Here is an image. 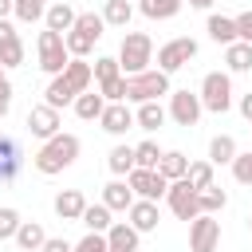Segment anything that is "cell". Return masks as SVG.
I'll use <instances>...</instances> for the list:
<instances>
[{"mask_svg": "<svg viewBox=\"0 0 252 252\" xmlns=\"http://www.w3.org/2000/svg\"><path fill=\"white\" fill-rule=\"evenodd\" d=\"M79 150H83V142H79L75 134H63V130H59L55 138H47V142L35 150L32 165H35V173H43V177H55V173H63L67 165H75Z\"/></svg>", "mask_w": 252, "mask_h": 252, "instance_id": "6da1fadb", "label": "cell"}, {"mask_svg": "<svg viewBox=\"0 0 252 252\" xmlns=\"http://www.w3.org/2000/svg\"><path fill=\"white\" fill-rule=\"evenodd\" d=\"M114 59H118V67H122L126 79H130V75H142V71H150V63H154V39H150L146 32H126Z\"/></svg>", "mask_w": 252, "mask_h": 252, "instance_id": "7a4b0ae2", "label": "cell"}, {"mask_svg": "<svg viewBox=\"0 0 252 252\" xmlns=\"http://www.w3.org/2000/svg\"><path fill=\"white\" fill-rule=\"evenodd\" d=\"M173 87H169V75H161V71H142V75H130L126 79V102H158L161 94H169Z\"/></svg>", "mask_w": 252, "mask_h": 252, "instance_id": "3957f363", "label": "cell"}, {"mask_svg": "<svg viewBox=\"0 0 252 252\" xmlns=\"http://www.w3.org/2000/svg\"><path fill=\"white\" fill-rule=\"evenodd\" d=\"M197 98H201V106H205V110L224 114V110L232 106V79H228V71H209V75L201 79Z\"/></svg>", "mask_w": 252, "mask_h": 252, "instance_id": "277c9868", "label": "cell"}, {"mask_svg": "<svg viewBox=\"0 0 252 252\" xmlns=\"http://www.w3.org/2000/svg\"><path fill=\"white\" fill-rule=\"evenodd\" d=\"M35 51H39V71L43 75H59L67 63H71V55H67V43H63V35L59 32H39V39H35Z\"/></svg>", "mask_w": 252, "mask_h": 252, "instance_id": "5b68a950", "label": "cell"}, {"mask_svg": "<svg viewBox=\"0 0 252 252\" xmlns=\"http://www.w3.org/2000/svg\"><path fill=\"white\" fill-rule=\"evenodd\" d=\"M189 59H197V39H193V35H177V39H169V43L158 47V71H161V75L181 71Z\"/></svg>", "mask_w": 252, "mask_h": 252, "instance_id": "8992f818", "label": "cell"}, {"mask_svg": "<svg viewBox=\"0 0 252 252\" xmlns=\"http://www.w3.org/2000/svg\"><path fill=\"white\" fill-rule=\"evenodd\" d=\"M220 248V220L201 213L189 220V252H217Z\"/></svg>", "mask_w": 252, "mask_h": 252, "instance_id": "52a82bcc", "label": "cell"}, {"mask_svg": "<svg viewBox=\"0 0 252 252\" xmlns=\"http://www.w3.org/2000/svg\"><path fill=\"white\" fill-rule=\"evenodd\" d=\"M177 126H197L201 122V114H205V106H201V98H197V91H169V110H165Z\"/></svg>", "mask_w": 252, "mask_h": 252, "instance_id": "ba28073f", "label": "cell"}, {"mask_svg": "<svg viewBox=\"0 0 252 252\" xmlns=\"http://www.w3.org/2000/svg\"><path fill=\"white\" fill-rule=\"evenodd\" d=\"M165 205H169V213L177 217V220H193V217H201V209H197V189L181 177V181H169V189H165Z\"/></svg>", "mask_w": 252, "mask_h": 252, "instance_id": "9c48e42d", "label": "cell"}, {"mask_svg": "<svg viewBox=\"0 0 252 252\" xmlns=\"http://www.w3.org/2000/svg\"><path fill=\"white\" fill-rule=\"evenodd\" d=\"M126 185L134 189V197H138V201H161V197H165V189H169V181H165L158 169H130Z\"/></svg>", "mask_w": 252, "mask_h": 252, "instance_id": "30bf717a", "label": "cell"}, {"mask_svg": "<svg viewBox=\"0 0 252 252\" xmlns=\"http://www.w3.org/2000/svg\"><path fill=\"white\" fill-rule=\"evenodd\" d=\"M28 130H32V138L47 142V138H55V134L63 130V118H59V110H55V106L39 102V106H32V110H28Z\"/></svg>", "mask_w": 252, "mask_h": 252, "instance_id": "8fae6325", "label": "cell"}, {"mask_svg": "<svg viewBox=\"0 0 252 252\" xmlns=\"http://www.w3.org/2000/svg\"><path fill=\"white\" fill-rule=\"evenodd\" d=\"M98 126L110 134V138H122L126 130H134V110L126 102H106V110L98 114Z\"/></svg>", "mask_w": 252, "mask_h": 252, "instance_id": "7c38bea8", "label": "cell"}, {"mask_svg": "<svg viewBox=\"0 0 252 252\" xmlns=\"http://www.w3.org/2000/svg\"><path fill=\"white\" fill-rule=\"evenodd\" d=\"M20 63H24V39H20V32L8 20H0V67L12 71Z\"/></svg>", "mask_w": 252, "mask_h": 252, "instance_id": "4fadbf2b", "label": "cell"}, {"mask_svg": "<svg viewBox=\"0 0 252 252\" xmlns=\"http://www.w3.org/2000/svg\"><path fill=\"white\" fill-rule=\"evenodd\" d=\"M126 217H130L126 224H130L138 236H142V232H154L158 220H161V217H158V201H138V197H134V205L126 209Z\"/></svg>", "mask_w": 252, "mask_h": 252, "instance_id": "5bb4252c", "label": "cell"}, {"mask_svg": "<svg viewBox=\"0 0 252 252\" xmlns=\"http://www.w3.org/2000/svg\"><path fill=\"white\" fill-rule=\"evenodd\" d=\"M75 8L71 4H63V0H55V4H47V12H43V28L47 32H59V35H67L71 28H75Z\"/></svg>", "mask_w": 252, "mask_h": 252, "instance_id": "9a60e30c", "label": "cell"}, {"mask_svg": "<svg viewBox=\"0 0 252 252\" xmlns=\"http://www.w3.org/2000/svg\"><path fill=\"white\" fill-rule=\"evenodd\" d=\"M55 217L59 220H79L83 217V209H87V197H83V189H63V193H55Z\"/></svg>", "mask_w": 252, "mask_h": 252, "instance_id": "2e32d148", "label": "cell"}, {"mask_svg": "<svg viewBox=\"0 0 252 252\" xmlns=\"http://www.w3.org/2000/svg\"><path fill=\"white\" fill-rule=\"evenodd\" d=\"M102 236H106V252H138V232L126 220H114Z\"/></svg>", "mask_w": 252, "mask_h": 252, "instance_id": "e0dca14e", "label": "cell"}, {"mask_svg": "<svg viewBox=\"0 0 252 252\" xmlns=\"http://www.w3.org/2000/svg\"><path fill=\"white\" fill-rule=\"evenodd\" d=\"M102 205H106L110 213H126V209L134 205V189H130L122 177H114V181L102 189Z\"/></svg>", "mask_w": 252, "mask_h": 252, "instance_id": "ac0fdd59", "label": "cell"}, {"mask_svg": "<svg viewBox=\"0 0 252 252\" xmlns=\"http://www.w3.org/2000/svg\"><path fill=\"white\" fill-rule=\"evenodd\" d=\"M16 248L20 252H39L43 248V240H47V232H43V224L39 220H20V228H16Z\"/></svg>", "mask_w": 252, "mask_h": 252, "instance_id": "d6986e66", "label": "cell"}, {"mask_svg": "<svg viewBox=\"0 0 252 252\" xmlns=\"http://www.w3.org/2000/svg\"><path fill=\"white\" fill-rule=\"evenodd\" d=\"M205 32H209V39L213 43H220V47H228V43H236V20L232 16H209V24H205Z\"/></svg>", "mask_w": 252, "mask_h": 252, "instance_id": "ffe728a7", "label": "cell"}, {"mask_svg": "<svg viewBox=\"0 0 252 252\" xmlns=\"http://www.w3.org/2000/svg\"><path fill=\"white\" fill-rule=\"evenodd\" d=\"M236 154H240V150H236V138H232V134H217V138L209 142V165H232Z\"/></svg>", "mask_w": 252, "mask_h": 252, "instance_id": "44dd1931", "label": "cell"}, {"mask_svg": "<svg viewBox=\"0 0 252 252\" xmlns=\"http://www.w3.org/2000/svg\"><path fill=\"white\" fill-rule=\"evenodd\" d=\"M71 106H75V114H79L83 122H94V118H98V114L106 110V98H102L98 91H83V94H79V98H75Z\"/></svg>", "mask_w": 252, "mask_h": 252, "instance_id": "7402d4cb", "label": "cell"}, {"mask_svg": "<svg viewBox=\"0 0 252 252\" xmlns=\"http://www.w3.org/2000/svg\"><path fill=\"white\" fill-rule=\"evenodd\" d=\"M165 106L161 102H142L138 110H134V126L138 130H158V126H165Z\"/></svg>", "mask_w": 252, "mask_h": 252, "instance_id": "603a6c76", "label": "cell"}, {"mask_svg": "<svg viewBox=\"0 0 252 252\" xmlns=\"http://www.w3.org/2000/svg\"><path fill=\"white\" fill-rule=\"evenodd\" d=\"M185 169H189V158H185L181 150H165V154H161V161H158V173H161L165 181H181V177H185Z\"/></svg>", "mask_w": 252, "mask_h": 252, "instance_id": "cb8c5ba5", "label": "cell"}, {"mask_svg": "<svg viewBox=\"0 0 252 252\" xmlns=\"http://www.w3.org/2000/svg\"><path fill=\"white\" fill-rule=\"evenodd\" d=\"M224 67L232 71V75H240V71H252V43H228L224 47Z\"/></svg>", "mask_w": 252, "mask_h": 252, "instance_id": "d4e9b609", "label": "cell"}, {"mask_svg": "<svg viewBox=\"0 0 252 252\" xmlns=\"http://www.w3.org/2000/svg\"><path fill=\"white\" fill-rule=\"evenodd\" d=\"M79 224H87V232H106L114 220H110V209H106L102 201H98V205H91V201H87V209H83Z\"/></svg>", "mask_w": 252, "mask_h": 252, "instance_id": "484cf974", "label": "cell"}, {"mask_svg": "<svg viewBox=\"0 0 252 252\" xmlns=\"http://www.w3.org/2000/svg\"><path fill=\"white\" fill-rule=\"evenodd\" d=\"M130 16H134V4L130 0H106L102 4V24L106 28H126Z\"/></svg>", "mask_w": 252, "mask_h": 252, "instance_id": "4316f807", "label": "cell"}, {"mask_svg": "<svg viewBox=\"0 0 252 252\" xmlns=\"http://www.w3.org/2000/svg\"><path fill=\"white\" fill-rule=\"evenodd\" d=\"M20 173V146L12 138H0V181H12Z\"/></svg>", "mask_w": 252, "mask_h": 252, "instance_id": "83f0119b", "label": "cell"}, {"mask_svg": "<svg viewBox=\"0 0 252 252\" xmlns=\"http://www.w3.org/2000/svg\"><path fill=\"white\" fill-rule=\"evenodd\" d=\"M71 32H79V35H87V39H102V32H106V24H102V12H79L75 16V28Z\"/></svg>", "mask_w": 252, "mask_h": 252, "instance_id": "f1b7e54d", "label": "cell"}, {"mask_svg": "<svg viewBox=\"0 0 252 252\" xmlns=\"http://www.w3.org/2000/svg\"><path fill=\"white\" fill-rule=\"evenodd\" d=\"M106 165H110V173L114 177H130V169H134V146H114L110 154H106Z\"/></svg>", "mask_w": 252, "mask_h": 252, "instance_id": "f546056e", "label": "cell"}, {"mask_svg": "<svg viewBox=\"0 0 252 252\" xmlns=\"http://www.w3.org/2000/svg\"><path fill=\"white\" fill-rule=\"evenodd\" d=\"M228 205V193L220 189V185H209V189H197V209L201 213H209V217H217L220 209Z\"/></svg>", "mask_w": 252, "mask_h": 252, "instance_id": "4dcf8cb0", "label": "cell"}, {"mask_svg": "<svg viewBox=\"0 0 252 252\" xmlns=\"http://www.w3.org/2000/svg\"><path fill=\"white\" fill-rule=\"evenodd\" d=\"M161 154H165V150H161L158 142H150V138L138 142V146H134V169H158Z\"/></svg>", "mask_w": 252, "mask_h": 252, "instance_id": "1f68e13d", "label": "cell"}, {"mask_svg": "<svg viewBox=\"0 0 252 252\" xmlns=\"http://www.w3.org/2000/svg\"><path fill=\"white\" fill-rule=\"evenodd\" d=\"M185 0H142V16L146 20H173L181 12Z\"/></svg>", "mask_w": 252, "mask_h": 252, "instance_id": "d6a6232c", "label": "cell"}, {"mask_svg": "<svg viewBox=\"0 0 252 252\" xmlns=\"http://www.w3.org/2000/svg\"><path fill=\"white\" fill-rule=\"evenodd\" d=\"M43 12H47V0H12V16H16L20 24L43 20Z\"/></svg>", "mask_w": 252, "mask_h": 252, "instance_id": "836d02e7", "label": "cell"}, {"mask_svg": "<svg viewBox=\"0 0 252 252\" xmlns=\"http://www.w3.org/2000/svg\"><path fill=\"white\" fill-rule=\"evenodd\" d=\"M91 75H94V83H110V79H118V75H122V67H118V59H114V55H98V59L91 63Z\"/></svg>", "mask_w": 252, "mask_h": 252, "instance_id": "e575fe53", "label": "cell"}, {"mask_svg": "<svg viewBox=\"0 0 252 252\" xmlns=\"http://www.w3.org/2000/svg\"><path fill=\"white\" fill-rule=\"evenodd\" d=\"M185 181H189L193 189H209V185H217V181H213V165H209V161H189Z\"/></svg>", "mask_w": 252, "mask_h": 252, "instance_id": "d590c367", "label": "cell"}, {"mask_svg": "<svg viewBox=\"0 0 252 252\" xmlns=\"http://www.w3.org/2000/svg\"><path fill=\"white\" fill-rule=\"evenodd\" d=\"M63 43H67V55H71V59H87V55L94 51V39H87V35H79V32H67Z\"/></svg>", "mask_w": 252, "mask_h": 252, "instance_id": "8d00e7d4", "label": "cell"}, {"mask_svg": "<svg viewBox=\"0 0 252 252\" xmlns=\"http://www.w3.org/2000/svg\"><path fill=\"white\" fill-rule=\"evenodd\" d=\"M98 94H102L106 102H126V75H118V79H110V83H98Z\"/></svg>", "mask_w": 252, "mask_h": 252, "instance_id": "74e56055", "label": "cell"}, {"mask_svg": "<svg viewBox=\"0 0 252 252\" xmlns=\"http://www.w3.org/2000/svg\"><path fill=\"white\" fill-rule=\"evenodd\" d=\"M232 177H236L240 185H252V150L232 158Z\"/></svg>", "mask_w": 252, "mask_h": 252, "instance_id": "f35d334b", "label": "cell"}, {"mask_svg": "<svg viewBox=\"0 0 252 252\" xmlns=\"http://www.w3.org/2000/svg\"><path fill=\"white\" fill-rule=\"evenodd\" d=\"M16 228H20V213L4 205V209H0V240H12V236H16Z\"/></svg>", "mask_w": 252, "mask_h": 252, "instance_id": "ab89813d", "label": "cell"}, {"mask_svg": "<svg viewBox=\"0 0 252 252\" xmlns=\"http://www.w3.org/2000/svg\"><path fill=\"white\" fill-rule=\"evenodd\" d=\"M71 252H106V236H102V232H87Z\"/></svg>", "mask_w": 252, "mask_h": 252, "instance_id": "60d3db41", "label": "cell"}, {"mask_svg": "<svg viewBox=\"0 0 252 252\" xmlns=\"http://www.w3.org/2000/svg\"><path fill=\"white\" fill-rule=\"evenodd\" d=\"M232 20H236V39L240 43H252V12H240Z\"/></svg>", "mask_w": 252, "mask_h": 252, "instance_id": "b9f144b4", "label": "cell"}, {"mask_svg": "<svg viewBox=\"0 0 252 252\" xmlns=\"http://www.w3.org/2000/svg\"><path fill=\"white\" fill-rule=\"evenodd\" d=\"M71 248H75V244H71V240H63V236H47V240H43V248H39V252H71Z\"/></svg>", "mask_w": 252, "mask_h": 252, "instance_id": "7bdbcfd3", "label": "cell"}, {"mask_svg": "<svg viewBox=\"0 0 252 252\" xmlns=\"http://www.w3.org/2000/svg\"><path fill=\"white\" fill-rule=\"evenodd\" d=\"M8 110H12V87L0 91V118H8Z\"/></svg>", "mask_w": 252, "mask_h": 252, "instance_id": "ee69618b", "label": "cell"}, {"mask_svg": "<svg viewBox=\"0 0 252 252\" xmlns=\"http://www.w3.org/2000/svg\"><path fill=\"white\" fill-rule=\"evenodd\" d=\"M240 114H244V122H252V91L240 94Z\"/></svg>", "mask_w": 252, "mask_h": 252, "instance_id": "f6af8a7d", "label": "cell"}, {"mask_svg": "<svg viewBox=\"0 0 252 252\" xmlns=\"http://www.w3.org/2000/svg\"><path fill=\"white\" fill-rule=\"evenodd\" d=\"M189 4H193V8H201V12H209V8L217 4V0H189Z\"/></svg>", "mask_w": 252, "mask_h": 252, "instance_id": "bcb514c9", "label": "cell"}, {"mask_svg": "<svg viewBox=\"0 0 252 252\" xmlns=\"http://www.w3.org/2000/svg\"><path fill=\"white\" fill-rule=\"evenodd\" d=\"M12 16V0H0V20H8Z\"/></svg>", "mask_w": 252, "mask_h": 252, "instance_id": "7dc6e473", "label": "cell"}, {"mask_svg": "<svg viewBox=\"0 0 252 252\" xmlns=\"http://www.w3.org/2000/svg\"><path fill=\"white\" fill-rule=\"evenodd\" d=\"M4 87H12V83H8V71L0 67V91H4Z\"/></svg>", "mask_w": 252, "mask_h": 252, "instance_id": "c3c4849f", "label": "cell"}, {"mask_svg": "<svg viewBox=\"0 0 252 252\" xmlns=\"http://www.w3.org/2000/svg\"><path fill=\"white\" fill-rule=\"evenodd\" d=\"M248 228H252V217H248Z\"/></svg>", "mask_w": 252, "mask_h": 252, "instance_id": "681fc988", "label": "cell"}]
</instances>
